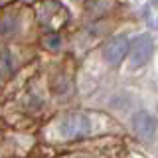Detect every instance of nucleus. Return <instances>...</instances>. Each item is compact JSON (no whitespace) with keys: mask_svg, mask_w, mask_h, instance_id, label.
<instances>
[{"mask_svg":"<svg viewBox=\"0 0 158 158\" xmlns=\"http://www.w3.org/2000/svg\"><path fill=\"white\" fill-rule=\"evenodd\" d=\"M156 2H158V0H156Z\"/></svg>","mask_w":158,"mask_h":158,"instance_id":"obj_7","label":"nucleus"},{"mask_svg":"<svg viewBox=\"0 0 158 158\" xmlns=\"http://www.w3.org/2000/svg\"><path fill=\"white\" fill-rule=\"evenodd\" d=\"M44 44H46L48 49H59L61 48V38L57 34H49V36L44 38Z\"/></svg>","mask_w":158,"mask_h":158,"instance_id":"obj_6","label":"nucleus"},{"mask_svg":"<svg viewBox=\"0 0 158 158\" xmlns=\"http://www.w3.org/2000/svg\"><path fill=\"white\" fill-rule=\"evenodd\" d=\"M12 71V59L6 49H0V77H6Z\"/></svg>","mask_w":158,"mask_h":158,"instance_id":"obj_5","label":"nucleus"},{"mask_svg":"<svg viewBox=\"0 0 158 158\" xmlns=\"http://www.w3.org/2000/svg\"><path fill=\"white\" fill-rule=\"evenodd\" d=\"M128 53H131V65L132 67L146 65V63L152 59V53H154V42H152V38L148 36V34L138 36L135 42L131 44Z\"/></svg>","mask_w":158,"mask_h":158,"instance_id":"obj_2","label":"nucleus"},{"mask_svg":"<svg viewBox=\"0 0 158 158\" xmlns=\"http://www.w3.org/2000/svg\"><path fill=\"white\" fill-rule=\"evenodd\" d=\"M128 49H131V42H128L127 36H115L111 42L105 46V61L109 65H118L127 56H128Z\"/></svg>","mask_w":158,"mask_h":158,"instance_id":"obj_3","label":"nucleus"},{"mask_svg":"<svg viewBox=\"0 0 158 158\" xmlns=\"http://www.w3.org/2000/svg\"><path fill=\"white\" fill-rule=\"evenodd\" d=\"M132 128H135L136 136L144 142L152 140L154 135H156V123H154V118H152V115H148L146 111L135 113V117H132Z\"/></svg>","mask_w":158,"mask_h":158,"instance_id":"obj_4","label":"nucleus"},{"mask_svg":"<svg viewBox=\"0 0 158 158\" xmlns=\"http://www.w3.org/2000/svg\"><path fill=\"white\" fill-rule=\"evenodd\" d=\"M59 132L65 138H81L91 132V118L83 113H69L59 121Z\"/></svg>","mask_w":158,"mask_h":158,"instance_id":"obj_1","label":"nucleus"}]
</instances>
